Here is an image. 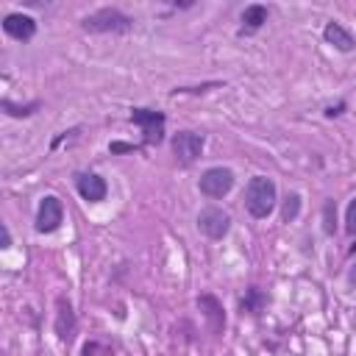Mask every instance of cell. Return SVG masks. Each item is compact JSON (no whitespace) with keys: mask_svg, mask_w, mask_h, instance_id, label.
I'll return each mask as SVG.
<instances>
[{"mask_svg":"<svg viewBox=\"0 0 356 356\" xmlns=\"http://www.w3.org/2000/svg\"><path fill=\"white\" fill-rule=\"evenodd\" d=\"M279 203V190H276V181L267 175H253L248 187H245V209L251 217L256 220H264L270 217L273 209Z\"/></svg>","mask_w":356,"mask_h":356,"instance_id":"1","label":"cell"},{"mask_svg":"<svg viewBox=\"0 0 356 356\" xmlns=\"http://www.w3.org/2000/svg\"><path fill=\"white\" fill-rule=\"evenodd\" d=\"M81 28L89 34H128L134 28V20L128 14H123L120 9H98L89 17L81 20Z\"/></svg>","mask_w":356,"mask_h":356,"instance_id":"2","label":"cell"},{"mask_svg":"<svg viewBox=\"0 0 356 356\" xmlns=\"http://www.w3.org/2000/svg\"><path fill=\"white\" fill-rule=\"evenodd\" d=\"M131 123L142 128V148H159L164 142V112H153V109H134L131 112Z\"/></svg>","mask_w":356,"mask_h":356,"instance_id":"3","label":"cell"},{"mask_svg":"<svg viewBox=\"0 0 356 356\" xmlns=\"http://www.w3.org/2000/svg\"><path fill=\"white\" fill-rule=\"evenodd\" d=\"M198 190L209 201L226 198L234 190V170L231 167H209V170H203L201 181H198Z\"/></svg>","mask_w":356,"mask_h":356,"instance_id":"4","label":"cell"},{"mask_svg":"<svg viewBox=\"0 0 356 356\" xmlns=\"http://www.w3.org/2000/svg\"><path fill=\"white\" fill-rule=\"evenodd\" d=\"M198 231L209 240H222L231 231V214L220 206H203L198 212Z\"/></svg>","mask_w":356,"mask_h":356,"instance_id":"5","label":"cell"},{"mask_svg":"<svg viewBox=\"0 0 356 356\" xmlns=\"http://www.w3.org/2000/svg\"><path fill=\"white\" fill-rule=\"evenodd\" d=\"M64 222V203L62 198L56 195H44L39 201V209H36V231L39 234H53L62 229Z\"/></svg>","mask_w":356,"mask_h":356,"instance_id":"6","label":"cell"},{"mask_svg":"<svg viewBox=\"0 0 356 356\" xmlns=\"http://www.w3.org/2000/svg\"><path fill=\"white\" fill-rule=\"evenodd\" d=\"M203 145H206V140L201 137V134H195V131H178V134H173V140H170L173 156L181 164H192L203 153Z\"/></svg>","mask_w":356,"mask_h":356,"instance_id":"7","label":"cell"},{"mask_svg":"<svg viewBox=\"0 0 356 356\" xmlns=\"http://www.w3.org/2000/svg\"><path fill=\"white\" fill-rule=\"evenodd\" d=\"M195 303H198V309L203 312V318H206V323H209V331H212L214 337H220L222 331H226V309H222V303H220L217 295L203 292V295L195 298Z\"/></svg>","mask_w":356,"mask_h":356,"instance_id":"8","label":"cell"},{"mask_svg":"<svg viewBox=\"0 0 356 356\" xmlns=\"http://www.w3.org/2000/svg\"><path fill=\"white\" fill-rule=\"evenodd\" d=\"M75 190H78V195H81L86 203H101V201H106V195H109L106 178L98 175V173H78V175H75Z\"/></svg>","mask_w":356,"mask_h":356,"instance_id":"9","label":"cell"},{"mask_svg":"<svg viewBox=\"0 0 356 356\" xmlns=\"http://www.w3.org/2000/svg\"><path fill=\"white\" fill-rule=\"evenodd\" d=\"M56 334L62 342H73L75 340V331H78V323H75V312H73V303L70 298L59 295L56 298Z\"/></svg>","mask_w":356,"mask_h":356,"instance_id":"10","label":"cell"},{"mask_svg":"<svg viewBox=\"0 0 356 356\" xmlns=\"http://www.w3.org/2000/svg\"><path fill=\"white\" fill-rule=\"evenodd\" d=\"M3 31H6L12 39H17V42H31V39L36 36V20H34L31 14L14 12V14H6V17H3Z\"/></svg>","mask_w":356,"mask_h":356,"instance_id":"11","label":"cell"},{"mask_svg":"<svg viewBox=\"0 0 356 356\" xmlns=\"http://www.w3.org/2000/svg\"><path fill=\"white\" fill-rule=\"evenodd\" d=\"M323 39L331 44L334 51H340V53H351L353 48H356V39H353V34L342 25V23H326V28H323Z\"/></svg>","mask_w":356,"mask_h":356,"instance_id":"12","label":"cell"},{"mask_svg":"<svg viewBox=\"0 0 356 356\" xmlns=\"http://www.w3.org/2000/svg\"><path fill=\"white\" fill-rule=\"evenodd\" d=\"M267 17H270L267 6H262V3L245 6V12H242V31H240V34H253V31H259V28L267 23Z\"/></svg>","mask_w":356,"mask_h":356,"instance_id":"13","label":"cell"},{"mask_svg":"<svg viewBox=\"0 0 356 356\" xmlns=\"http://www.w3.org/2000/svg\"><path fill=\"white\" fill-rule=\"evenodd\" d=\"M264 306H267V295L259 287H248L245 295L240 298V309L248 312V315H262Z\"/></svg>","mask_w":356,"mask_h":356,"instance_id":"14","label":"cell"},{"mask_svg":"<svg viewBox=\"0 0 356 356\" xmlns=\"http://www.w3.org/2000/svg\"><path fill=\"white\" fill-rule=\"evenodd\" d=\"M0 109H3L9 117H31L34 112H39V109H42V101H31V103L17 106V103H12L9 98H3V101H0Z\"/></svg>","mask_w":356,"mask_h":356,"instance_id":"15","label":"cell"},{"mask_svg":"<svg viewBox=\"0 0 356 356\" xmlns=\"http://www.w3.org/2000/svg\"><path fill=\"white\" fill-rule=\"evenodd\" d=\"M301 195L298 192H290L287 198H284V203H281V220L284 222H295L298 220V214H301Z\"/></svg>","mask_w":356,"mask_h":356,"instance_id":"16","label":"cell"},{"mask_svg":"<svg viewBox=\"0 0 356 356\" xmlns=\"http://www.w3.org/2000/svg\"><path fill=\"white\" fill-rule=\"evenodd\" d=\"M323 234L326 237L337 234V203L334 201H326V206H323Z\"/></svg>","mask_w":356,"mask_h":356,"instance_id":"17","label":"cell"},{"mask_svg":"<svg viewBox=\"0 0 356 356\" xmlns=\"http://www.w3.org/2000/svg\"><path fill=\"white\" fill-rule=\"evenodd\" d=\"M81 356H114V348H109L106 342H98V340H86L81 348Z\"/></svg>","mask_w":356,"mask_h":356,"instance_id":"18","label":"cell"},{"mask_svg":"<svg viewBox=\"0 0 356 356\" xmlns=\"http://www.w3.org/2000/svg\"><path fill=\"white\" fill-rule=\"evenodd\" d=\"M345 231L351 234V237H356V198L348 203V209H345Z\"/></svg>","mask_w":356,"mask_h":356,"instance_id":"19","label":"cell"},{"mask_svg":"<svg viewBox=\"0 0 356 356\" xmlns=\"http://www.w3.org/2000/svg\"><path fill=\"white\" fill-rule=\"evenodd\" d=\"M109 151L112 153H137V151H142V142H112Z\"/></svg>","mask_w":356,"mask_h":356,"instance_id":"20","label":"cell"},{"mask_svg":"<svg viewBox=\"0 0 356 356\" xmlns=\"http://www.w3.org/2000/svg\"><path fill=\"white\" fill-rule=\"evenodd\" d=\"M345 109H348V103H345V101H340L337 106H326V112H323V114H326L329 120H334V117H340Z\"/></svg>","mask_w":356,"mask_h":356,"instance_id":"21","label":"cell"},{"mask_svg":"<svg viewBox=\"0 0 356 356\" xmlns=\"http://www.w3.org/2000/svg\"><path fill=\"white\" fill-rule=\"evenodd\" d=\"M0 248H12V231H9V226H0Z\"/></svg>","mask_w":356,"mask_h":356,"instance_id":"22","label":"cell"}]
</instances>
